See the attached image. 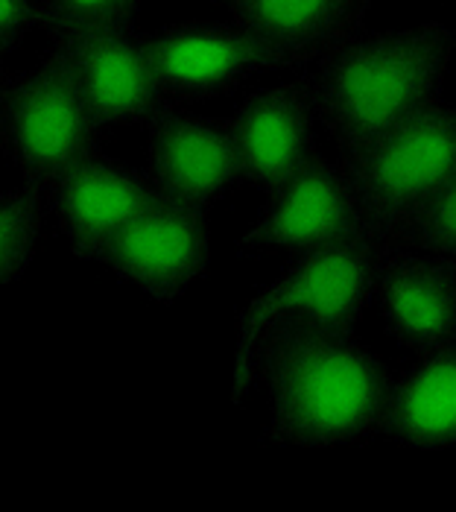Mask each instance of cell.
Returning <instances> with one entry per match:
<instances>
[{"instance_id":"obj_3","label":"cell","mask_w":456,"mask_h":512,"mask_svg":"<svg viewBox=\"0 0 456 512\" xmlns=\"http://www.w3.org/2000/svg\"><path fill=\"white\" fill-rule=\"evenodd\" d=\"M383 240L375 232L357 235L302 252L275 281L255 293L237 311V357L231 401L243 404L264 384L266 343L290 325L348 328L366 316L375 293Z\"/></svg>"},{"instance_id":"obj_8","label":"cell","mask_w":456,"mask_h":512,"mask_svg":"<svg viewBox=\"0 0 456 512\" xmlns=\"http://www.w3.org/2000/svg\"><path fill=\"white\" fill-rule=\"evenodd\" d=\"M357 232L369 229L345 167L340 158L328 161L316 153L296 176L266 194L255 223L237 240V252L258 255L264 249H284L302 255Z\"/></svg>"},{"instance_id":"obj_10","label":"cell","mask_w":456,"mask_h":512,"mask_svg":"<svg viewBox=\"0 0 456 512\" xmlns=\"http://www.w3.org/2000/svg\"><path fill=\"white\" fill-rule=\"evenodd\" d=\"M226 126L243 185L264 197L316 156L319 120L302 77L243 94Z\"/></svg>"},{"instance_id":"obj_13","label":"cell","mask_w":456,"mask_h":512,"mask_svg":"<svg viewBox=\"0 0 456 512\" xmlns=\"http://www.w3.org/2000/svg\"><path fill=\"white\" fill-rule=\"evenodd\" d=\"M372 305L386 337L413 355L456 346V267L421 255L407 240L383 246Z\"/></svg>"},{"instance_id":"obj_1","label":"cell","mask_w":456,"mask_h":512,"mask_svg":"<svg viewBox=\"0 0 456 512\" xmlns=\"http://www.w3.org/2000/svg\"><path fill=\"white\" fill-rule=\"evenodd\" d=\"M392 375L354 331L290 325L269 337L266 445L340 448L380 436Z\"/></svg>"},{"instance_id":"obj_14","label":"cell","mask_w":456,"mask_h":512,"mask_svg":"<svg viewBox=\"0 0 456 512\" xmlns=\"http://www.w3.org/2000/svg\"><path fill=\"white\" fill-rule=\"evenodd\" d=\"M380 436L413 451L456 445V346L416 355L389 381Z\"/></svg>"},{"instance_id":"obj_18","label":"cell","mask_w":456,"mask_h":512,"mask_svg":"<svg viewBox=\"0 0 456 512\" xmlns=\"http://www.w3.org/2000/svg\"><path fill=\"white\" fill-rule=\"evenodd\" d=\"M404 240L421 255L456 267V179L424 199L410 217Z\"/></svg>"},{"instance_id":"obj_11","label":"cell","mask_w":456,"mask_h":512,"mask_svg":"<svg viewBox=\"0 0 456 512\" xmlns=\"http://www.w3.org/2000/svg\"><path fill=\"white\" fill-rule=\"evenodd\" d=\"M158 197L144 170L100 153L68 173L44 208L53 214L76 261L103 264L114 240Z\"/></svg>"},{"instance_id":"obj_16","label":"cell","mask_w":456,"mask_h":512,"mask_svg":"<svg viewBox=\"0 0 456 512\" xmlns=\"http://www.w3.org/2000/svg\"><path fill=\"white\" fill-rule=\"evenodd\" d=\"M44 202L24 188H0V287L15 284L36 258Z\"/></svg>"},{"instance_id":"obj_12","label":"cell","mask_w":456,"mask_h":512,"mask_svg":"<svg viewBox=\"0 0 456 512\" xmlns=\"http://www.w3.org/2000/svg\"><path fill=\"white\" fill-rule=\"evenodd\" d=\"M144 132V173L161 197L208 214L243 185L226 120L176 109Z\"/></svg>"},{"instance_id":"obj_5","label":"cell","mask_w":456,"mask_h":512,"mask_svg":"<svg viewBox=\"0 0 456 512\" xmlns=\"http://www.w3.org/2000/svg\"><path fill=\"white\" fill-rule=\"evenodd\" d=\"M363 223L383 240H404L418 205L456 179V109L445 97L372 144L340 156Z\"/></svg>"},{"instance_id":"obj_4","label":"cell","mask_w":456,"mask_h":512,"mask_svg":"<svg viewBox=\"0 0 456 512\" xmlns=\"http://www.w3.org/2000/svg\"><path fill=\"white\" fill-rule=\"evenodd\" d=\"M106 141L109 126L94 115L53 50L3 77L0 150L21 173V188L41 202L79 164L106 153Z\"/></svg>"},{"instance_id":"obj_20","label":"cell","mask_w":456,"mask_h":512,"mask_svg":"<svg viewBox=\"0 0 456 512\" xmlns=\"http://www.w3.org/2000/svg\"><path fill=\"white\" fill-rule=\"evenodd\" d=\"M3 77H6V65H3V59H0V88H3Z\"/></svg>"},{"instance_id":"obj_17","label":"cell","mask_w":456,"mask_h":512,"mask_svg":"<svg viewBox=\"0 0 456 512\" xmlns=\"http://www.w3.org/2000/svg\"><path fill=\"white\" fill-rule=\"evenodd\" d=\"M141 0H41V33L62 39L88 30L132 24Z\"/></svg>"},{"instance_id":"obj_15","label":"cell","mask_w":456,"mask_h":512,"mask_svg":"<svg viewBox=\"0 0 456 512\" xmlns=\"http://www.w3.org/2000/svg\"><path fill=\"white\" fill-rule=\"evenodd\" d=\"M231 24L299 53L313 68L331 50L363 33L375 0H217Z\"/></svg>"},{"instance_id":"obj_9","label":"cell","mask_w":456,"mask_h":512,"mask_svg":"<svg viewBox=\"0 0 456 512\" xmlns=\"http://www.w3.org/2000/svg\"><path fill=\"white\" fill-rule=\"evenodd\" d=\"M103 267L155 305H176L211 267L208 220L190 205L158 197L114 240Z\"/></svg>"},{"instance_id":"obj_7","label":"cell","mask_w":456,"mask_h":512,"mask_svg":"<svg viewBox=\"0 0 456 512\" xmlns=\"http://www.w3.org/2000/svg\"><path fill=\"white\" fill-rule=\"evenodd\" d=\"M50 50L65 62L76 88L109 129H150L155 120L176 112L158 88L147 56V33L135 21L53 39Z\"/></svg>"},{"instance_id":"obj_6","label":"cell","mask_w":456,"mask_h":512,"mask_svg":"<svg viewBox=\"0 0 456 512\" xmlns=\"http://www.w3.org/2000/svg\"><path fill=\"white\" fill-rule=\"evenodd\" d=\"M147 56L173 109L226 97L269 71H307V59L237 24L179 21L147 33Z\"/></svg>"},{"instance_id":"obj_19","label":"cell","mask_w":456,"mask_h":512,"mask_svg":"<svg viewBox=\"0 0 456 512\" xmlns=\"http://www.w3.org/2000/svg\"><path fill=\"white\" fill-rule=\"evenodd\" d=\"M41 27V0H0V59Z\"/></svg>"},{"instance_id":"obj_2","label":"cell","mask_w":456,"mask_h":512,"mask_svg":"<svg viewBox=\"0 0 456 512\" xmlns=\"http://www.w3.org/2000/svg\"><path fill=\"white\" fill-rule=\"evenodd\" d=\"M454 44L456 33L445 21L357 33L302 71L316 120L337 141L340 156L439 103Z\"/></svg>"}]
</instances>
